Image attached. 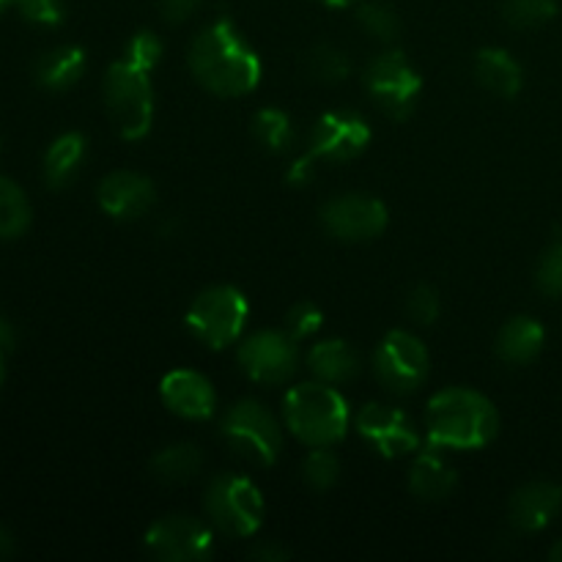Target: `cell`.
<instances>
[{"mask_svg": "<svg viewBox=\"0 0 562 562\" xmlns=\"http://www.w3.org/2000/svg\"><path fill=\"white\" fill-rule=\"evenodd\" d=\"M187 64L195 80L217 97H245L261 82V58L231 20L203 27L190 44Z\"/></svg>", "mask_w": 562, "mask_h": 562, "instance_id": "obj_1", "label": "cell"}, {"mask_svg": "<svg viewBox=\"0 0 562 562\" xmlns=\"http://www.w3.org/2000/svg\"><path fill=\"white\" fill-rule=\"evenodd\" d=\"M426 428L434 448L477 450L497 439L499 412L475 390L448 387L428 401Z\"/></svg>", "mask_w": 562, "mask_h": 562, "instance_id": "obj_2", "label": "cell"}, {"mask_svg": "<svg viewBox=\"0 0 562 562\" xmlns=\"http://www.w3.org/2000/svg\"><path fill=\"white\" fill-rule=\"evenodd\" d=\"M285 428L307 448H333L349 431V404L327 382L296 384L283 398Z\"/></svg>", "mask_w": 562, "mask_h": 562, "instance_id": "obj_3", "label": "cell"}, {"mask_svg": "<svg viewBox=\"0 0 562 562\" xmlns=\"http://www.w3.org/2000/svg\"><path fill=\"white\" fill-rule=\"evenodd\" d=\"M104 104L124 140H143L154 124V88L148 71L126 58L110 64L104 75Z\"/></svg>", "mask_w": 562, "mask_h": 562, "instance_id": "obj_4", "label": "cell"}, {"mask_svg": "<svg viewBox=\"0 0 562 562\" xmlns=\"http://www.w3.org/2000/svg\"><path fill=\"white\" fill-rule=\"evenodd\" d=\"M225 445L241 459L258 467H272L283 453V428L280 420L258 401L245 398L231 406L220 420Z\"/></svg>", "mask_w": 562, "mask_h": 562, "instance_id": "obj_5", "label": "cell"}, {"mask_svg": "<svg viewBox=\"0 0 562 562\" xmlns=\"http://www.w3.org/2000/svg\"><path fill=\"white\" fill-rule=\"evenodd\" d=\"M203 508L209 521L231 538H250L263 525V494L256 483L234 472H223L209 481Z\"/></svg>", "mask_w": 562, "mask_h": 562, "instance_id": "obj_6", "label": "cell"}, {"mask_svg": "<svg viewBox=\"0 0 562 562\" xmlns=\"http://www.w3.org/2000/svg\"><path fill=\"white\" fill-rule=\"evenodd\" d=\"M250 318L247 296L234 285H212L192 300L187 329L209 349H228L245 333Z\"/></svg>", "mask_w": 562, "mask_h": 562, "instance_id": "obj_7", "label": "cell"}, {"mask_svg": "<svg viewBox=\"0 0 562 562\" xmlns=\"http://www.w3.org/2000/svg\"><path fill=\"white\" fill-rule=\"evenodd\" d=\"M428 371H431V360H428V349L423 346L420 338L404 329H393L382 338L373 355V373H376L379 384L387 393L415 395L417 390L426 384Z\"/></svg>", "mask_w": 562, "mask_h": 562, "instance_id": "obj_8", "label": "cell"}, {"mask_svg": "<svg viewBox=\"0 0 562 562\" xmlns=\"http://www.w3.org/2000/svg\"><path fill=\"white\" fill-rule=\"evenodd\" d=\"M366 91L390 119H409L415 110L417 97L423 91V80L401 49H384L368 64Z\"/></svg>", "mask_w": 562, "mask_h": 562, "instance_id": "obj_9", "label": "cell"}, {"mask_svg": "<svg viewBox=\"0 0 562 562\" xmlns=\"http://www.w3.org/2000/svg\"><path fill=\"white\" fill-rule=\"evenodd\" d=\"M143 547L154 560L162 562H201L214 552L212 527L195 516H162L146 530Z\"/></svg>", "mask_w": 562, "mask_h": 562, "instance_id": "obj_10", "label": "cell"}, {"mask_svg": "<svg viewBox=\"0 0 562 562\" xmlns=\"http://www.w3.org/2000/svg\"><path fill=\"white\" fill-rule=\"evenodd\" d=\"M236 362L252 382L283 384L300 368V344L285 329H263L239 346Z\"/></svg>", "mask_w": 562, "mask_h": 562, "instance_id": "obj_11", "label": "cell"}, {"mask_svg": "<svg viewBox=\"0 0 562 562\" xmlns=\"http://www.w3.org/2000/svg\"><path fill=\"white\" fill-rule=\"evenodd\" d=\"M371 143V126L355 110H329L311 132V157L322 162H349Z\"/></svg>", "mask_w": 562, "mask_h": 562, "instance_id": "obj_12", "label": "cell"}, {"mask_svg": "<svg viewBox=\"0 0 562 562\" xmlns=\"http://www.w3.org/2000/svg\"><path fill=\"white\" fill-rule=\"evenodd\" d=\"M387 206L371 195H338L322 206V225L340 241L376 239L387 228Z\"/></svg>", "mask_w": 562, "mask_h": 562, "instance_id": "obj_13", "label": "cell"}, {"mask_svg": "<svg viewBox=\"0 0 562 562\" xmlns=\"http://www.w3.org/2000/svg\"><path fill=\"white\" fill-rule=\"evenodd\" d=\"M357 434L376 450L384 459H401L406 453H415L420 448L415 423L409 415L387 404L362 406L355 420Z\"/></svg>", "mask_w": 562, "mask_h": 562, "instance_id": "obj_14", "label": "cell"}, {"mask_svg": "<svg viewBox=\"0 0 562 562\" xmlns=\"http://www.w3.org/2000/svg\"><path fill=\"white\" fill-rule=\"evenodd\" d=\"M97 201L108 217L137 220L154 206L157 190H154L151 179L135 173V170H115L99 181Z\"/></svg>", "mask_w": 562, "mask_h": 562, "instance_id": "obj_15", "label": "cell"}, {"mask_svg": "<svg viewBox=\"0 0 562 562\" xmlns=\"http://www.w3.org/2000/svg\"><path fill=\"white\" fill-rule=\"evenodd\" d=\"M159 398L184 420H209L217 412L212 382L198 371H170L159 384Z\"/></svg>", "mask_w": 562, "mask_h": 562, "instance_id": "obj_16", "label": "cell"}, {"mask_svg": "<svg viewBox=\"0 0 562 562\" xmlns=\"http://www.w3.org/2000/svg\"><path fill=\"white\" fill-rule=\"evenodd\" d=\"M562 508V486L536 481L521 486L510 499V525L519 532H541L554 521Z\"/></svg>", "mask_w": 562, "mask_h": 562, "instance_id": "obj_17", "label": "cell"}, {"mask_svg": "<svg viewBox=\"0 0 562 562\" xmlns=\"http://www.w3.org/2000/svg\"><path fill=\"white\" fill-rule=\"evenodd\" d=\"M475 77L486 91L503 99H514L525 86V71L519 60L508 49L499 47H486L475 55Z\"/></svg>", "mask_w": 562, "mask_h": 562, "instance_id": "obj_18", "label": "cell"}, {"mask_svg": "<svg viewBox=\"0 0 562 562\" xmlns=\"http://www.w3.org/2000/svg\"><path fill=\"white\" fill-rule=\"evenodd\" d=\"M459 486V475L453 467L437 453V450H426L415 459L409 470V492L423 503H439L448 499Z\"/></svg>", "mask_w": 562, "mask_h": 562, "instance_id": "obj_19", "label": "cell"}, {"mask_svg": "<svg viewBox=\"0 0 562 562\" xmlns=\"http://www.w3.org/2000/svg\"><path fill=\"white\" fill-rule=\"evenodd\" d=\"M543 340H547V333H543V327L536 318L516 316L499 329L494 351L508 366H527V362H532L541 355Z\"/></svg>", "mask_w": 562, "mask_h": 562, "instance_id": "obj_20", "label": "cell"}, {"mask_svg": "<svg viewBox=\"0 0 562 562\" xmlns=\"http://www.w3.org/2000/svg\"><path fill=\"white\" fill-rule=\"evenodd\" d=\"M307 368L318 382L344 384L360 373V357L346 340H322L307 355Z\"/></svg>", "mask_w": 562, "mask_h": 562, "instance_id": "obj_21", "label": "cell"}, {"mask_svg": "<svg viewBox=\"0 0 562 562\" xmlns=\"http://www.w3.org/2000/svg\"><path fill=\"white\" fill-rule=\"evenodd\" d=\"M86 71V49L64 44L36 60V82L47 91H66L75 86Z\"/></svg>", "mask_w": 562, "mask_h": 562, "instance_id": "obj_22", "label": "cell"}, {"mask_svg": "<svg viewBox=\"0 0 562 562\" xmlns=\"http://www.w3.org/2000/svg\"><path fill=\"white\" fill-rule=\"evenodd\" d=\"M86 137L80 132H66V135L55 137L49 143L47 154H44V181H47L53 190L69 184L71 179L80 170L82 159H86Z\"/></svg>", "mask_w": 562, "mask_h": 562, "instance_id": "obj_23", "label": "cell"}, {"mask_svg": "<svg viewBox=\"0 0 562 562\" xmlns=\"http://www.w3.org/2000/svg\"><path fill=\"white\" fill-rule=\"evenodd\" d=\"M203 467V453L201 448L190 442H176L168 448L157 450L148 461V470L157 481L170 483V486H179V483H190L192 477L201 472Z\"/></svg>", "mask_w": 562, "mask_h": 562, "instance_id": "obj_24", "label": "cell"}, {"mask_svg": "<svg viewBox=\"0 0 562 562\" xmlns=\"http://www.w3.org/2000/svg\"><path fill=\"white\" fill-rule=\"evenodd\" d=\"M31 201L16 181L0 176V239H20L31 228Z\"/></svg>", "mask_w": 562, "mask_h": 562, "instance_id": "obj_25", "label": "cell"}, {"mask_svg": "<svg viewBox=\"0 0 562 562\" xmlns=\"http://www.w3.org/2000/svg\"><path fill=\"white\" fill-rule=\"evenodd\" d=\"M252 135H256V140L272 154L289 151L296 140V132L289 113H283V110L278 108H263L252 115Z\"/></svg>", "mask_w": 562, "mask_h": 562, "instance_id": "obj_26", "label": "cell"}, {"mask_svg": "<svg viewBox=\"0 0 562 562\" xmlns=\"http://www.w3.org/2000/svg\"><path fill=\"white\" fill-rule=\"evenodd\" d=\"M305 66L307 75L316 82H324V86H338V82H344L351 75L349 55L340 47H335V44H316L307 53Z\"/></svg>", "mask_w": 562, "mask_h": 562, "instance_id": "obj_27", "label": "cell"}, {"mask_svg": "<svg viewBox=\"0 0 562 562\" xmlns=\"http://www.w3.org/2000/svg\"><path fill=\"white\" fill-rule=\"evenodd\" d=\"M558 14L554 0H505L503 20L516 31H530V27L547 25Z\"/></svg>", "mask_w": 562, "mask_h": 562, "instance_id": "obj_28", "label": "cell"}, {"mask_svg": "<svg viewBox=\"0 0 562 562\" xmlns=\"http://www.w3.org/2000/svg\"><path fill=\"white\" fill-rule=\"evenodd\" d=\"M357 20H360V27L382 44H393L401 33V20L387 3H379V0H371V3H362L360 11H357Z\"/></svg>", "mask_w": 562, "mask_h": 562, "instance_id": "obj_29", "label": "cell"}, {"mask_svg": "<svg viewBox=\"0 0 562 562\" xmlns=\"http://www.w3.org/2000/svg\"><path fill=\"white\" fill-rule=\"evenodd\" d=\"M302 477H305L307 486L316 488V492L333 488L340 477L338 456L329 448H313L311 453L305 456V461H302Z\"/></svg>", "mask_w": 562, "mask_h": 562, "instance_id": "obj_30", "label": "cell"}, {"mask_svg": "<svg viewBox=\"0 0 562 562\" xmlns=\"http://www.w3.org/2000/svg\"><path fill=\"white\" fill-rule=\"evenodd\" d=\"M162 42H159L157 33L151 31H137L135 36L126 42V49H124V58L130 60V64H135L137 69L143 71H154L159 66V60H162Z\"/></svg>", "mask_w": 562, "mask_h": 562, "instance_id": "obj_31", "label": "cell"}, {"mask_svg": "<svg viewBox=\"0 0 562 562\" xmlns=\"http://www.w3.org/2000/svg\"><path fill=\"white\" fill-rule=\"evenodd\" d=\"M322 324H324L322 307L313 305V302H296V305L285 313L283 329L296 340V344H302V340L313 338V335L322 329Z\"/></svg>", "mask_w": 562, "mask_h": 562, "instance_id": "obj_32", "label": "cell"}, {"mask_svg": "<svg viewBox=\"0 0 562 562\" xmlns=\"http://www.w3.org/2000/svg\"><path fill=\"white\" fill-rule=\"evenodd\" d=\"M439 311H442L439 291L431 289V285H415L406 296V316L420 324V327H431L439 318Z\"/></svg>", "mask_w": 562, "mask_h": 562, "instance_id": "obj_33", "label": "cell"}, {"mask_svg": "<svg viewBox=\"0 0 562 562\" xmlns=\"http://www.w3.org/2000/svg\"><path fill=\"white\" fill-rule=\"evenodd\" d=\"M536 283L541 294L562 296V241H554L541 256L536 269Z\"/></svg>", "mask_w": 562, "mask_h": 562, "instance_id": "obj_34", "label": "cell"}, {"mask_svg": "<svg viewBox=\"0 0 562 562\" xmlns=\"http://www.w3.org/2000/svg\"><path fill=\"white\" fill-rule=\"evenodd\" d=\"M11 3L20 9V14L25 16L33 25L55 27L64 22V3L60 0H11Z\"/></svg>", "mask_w": 562, "mask_h": 562, "instance_id": "obj_35", "label": "cell"}, {"mask_svg": "<svg viewBox=\"0 0 562 562\" xmlns=\"http://www.w3.org/2000/svg\"><path fill=\"white\" fill-rule=\"evenodd\" d=\"M203 0H159V11H162V20L170 25H179L187 22L198 9H201Z\"/></svg>", "mask_w": 562, "mask_h": 562, "instance_id": "obj_36", "label": "cell"}, {"mask_svg": "<svg viewBox=\"0 0 562 562\" xmlns=\"http://www.w3.org/2000/svg\"><path fill=\"white\" fill-rule=\"evenodd\" d=\"M313 176H316V159H313L311 154H305V157H300L294 165H291L285 179H289V184L302 187L307 184V181H313Z\"/></svg>", "mask_w": 562, "mask_h": 562, "instance_id": "obj_37", "label": "cell"}, {"mask_svg": "<svg viewBox=\"0 0 562 562\" xmlns=\"http://www.w3.org/2000/svg\"><path fill=\"white\" fill-rule=\"evenodd\" d=\"M247 558L252 560H261V562H283L291 558L289 549L278 547V543H256V547L247 552Z\"/></svg>", "mask_w": 562, "mask_h": 562, "instance_id": "obj_38", "label": "cell"}, {"mask_svg": "<svg viewBox=\"0 0 562 562\" xmlns=\"http://www.w3.org/2000/svg\"><path fill=\"white\" fill-rule=\"evenodd\" d=\"M11 549H14V541H11V536L5 527H0V558L11 554Z\"/></svg>", "mask_w": 562, "mask_h": 562, "instance_id": "obj_39", "label": "cell"}, {"mask_svg": "<svg viewBox=\"0 0 562 562\" xmlns=\"http://www.w3.org/2000/svg\"><path fill=\"white\" fill-rule=\"evenodd\" d=\"M549 560L562 562V541H558L552 549H549Z\"/></svg>", "mask_w": 562, "mask_h": 562, "instance_id": "obj_40", "label": "cell"}, {"mask_svg": "<svg viewBox=\"0 0 562 562\" xmlns=\"http://www.w3.org/2000/svg\"><path fill=\"white\" fill-rule=\"evenodd\" d=\"M322 3H327V5H333V9H346V5H351V3H357V0H322Z\"/></svg>", "mask_w": 562, "mask_h": 562, "instance_id": "obj_41", "label": "cell"}, {"mask_svg": "<svg viewBox=\"0 0 562 562\" xmlns=\"http://www.w3.org/2000/svg\"><path fill=\"white\" fill-rule=\"evenodd\" d=\"M3 346H0V384H3V376H5V366H3Z\"/></svg>", "mask_w": 562, "mask_h": 562, "instance_id": "obj_42", "label": "cell"}, {"mask_svg": "<svg viewBox=\"0 0 562 562\" xmlns=\"http://www.w3.org/2000/svg\"><path fill=\"white\" fill-rule=\"evenodd\" d=\"M9 3H11V0H0V11H3Z\"/></svg>", "mask_w": 562, "mask_h": 562, "instance_id": "obj_43", "label": "cell"}]
</instances>
